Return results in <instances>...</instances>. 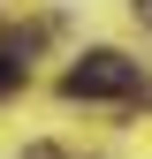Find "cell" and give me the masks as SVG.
<instances>
[{
  "mask_svg": "<svg viewBox=\"0 0 152 159\" xmlns=\"http://www.w3.org/2000/svg\"><path fill=\"white\" fill-rule=\"evenodd\" d=\"M61 91L69 98H129L137 91V61H122V53H84V61H76L69 76H61Z\"/></svg>",
  "mask_w": 152,
  "mask_h": 159,
  "instance_id": "6da1fadb",
  "label": "cell"
},
{
  "mask_svg": "<svg viewBox=\"0 0 152 159\" xmlns=\"http://www.w3.org/2000/svg\"><path fill=\"white\" fill-rule=\"evenodd\" d=\"M137 15H145V23H152V0H137Z\"/></svg>",
  "mask_w": 152,
  "mask_h": 159,
  "instance_id": "7a4b0ae2",
  "label": "cell"
}]
</instances>
